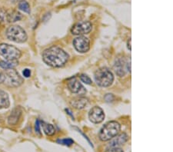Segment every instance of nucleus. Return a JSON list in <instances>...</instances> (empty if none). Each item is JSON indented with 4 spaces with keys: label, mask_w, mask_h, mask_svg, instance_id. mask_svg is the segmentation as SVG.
Segmentation results:
<instances>
[{
    "label": "nucleus",
    "mask_w": 173,
    "mask_h": 152,
    "mask_svg": "<svg viewBox=\"0 0 173 152\" xmlns=\"http://www.w3.org/2000/svg\"><path fill=\"white\" fill-rule=\"evenodd\" d=\"M4 79H5L4 73L2 72H0V84L3 83V82H4Z\"/></svg>",
    "instance_id": "obj_26"
},
{
    "label": "nucleus",
    "mask_w": 173,
    "mask_h": 152,
    "mask_svg": "<svg viewBox=\"0 0 173 152\" xmlns=\"http://www.w3.org/2000/svg\"><path fill=\"white\" fill-rule=\"evenodd\" d=\"M17 65H18V61L14 60V61H0V67L6 69H12L15 68Z\"/></svg>",
    "instance_id": "obj_17"
},
{
    "label": "nucleus",
    "mask_w": 173,
    "mask_h": 152,
    "mask_svg": "<svg viewBox=\"0 0 173 152\" xmlns=\"http://www.w3.org/2000/svg\"><path fill=\"white\" fill-rule=\"evenodd\" d=\"M7 22V12L3 8L0 9V23H6Z\"/></svg>",
    "instance_id": "obj_21"
},
{
    "label": "nucleus",
    "mask_w": 173,
    "mask_h": 152,
    "mask_svg": "<svg viewBox=\"0 0 173 152\" xmlns=\"http://www.w3.org/2000/svg\"><path fill=\"white\" fill-rule=\"evenodd\" d=\"M89 104V100L86 98L82 97V96H79V97L74 98L70 101V104L76 109H83L86 108Z\"/></svg>",
    "instance_id": "obj_13"
},
{
    "label": "nucleus",
    "mask_w": 173,
    "mask_h": 152,
    "mask_svg": "<svg viewBox=\"0 0 173 152\" xmlns=\"http://www.w3.org/2000/svg\"><path fill=\"white\" fill-rule=\"evenodd\" d=\"M120 130H121V125L119 123L115 121H109L100 130L99 134V139L102 141H109L117 134H118Z\"/></svg>",
    "instance_id": "obj_2"
},
{
    "label": "nucleus",
    "mask_w": 173,
    "mask_h": 152,
    "mask_svg": "<svg viewBox=\"0 0 173 152\" xmlns=\"http://www.w3.org/2000/svg\"><path fill=\"white\" fill-rule=\"evenodd\" d=\"M6 36L11 41L16 43H23L27 40V34L22 27L18 25H12L6 31Z\"/></svg>",
    "instance_id": "obj_4"
},
{
    "label": "nucleus",
    "mask_w": 173,
    "mask_h": 152,
    "mask_svg": "<svg viewBox=\"0 0 173 152\" xmlns=\"http://www.w3.org/2000/svg\"><path fill=\"white\" fill-rule=\"evenodd\" d=\"M128 49L131 51V38H129L128 41Z\"/></svg>",
    "instance_id": "obj_27"
},
{
    "label": "nucleus",
    "mask_w": 173,
    "mask_h": 152,
    "mask_svg": "<svg viewBox=\"0 0 173 152\" xmlns=\"http://www.w3.org/2000/svg\"><path fill=\"white\" fill-rule=\"evenodd\" d=\"M73 45L76 51L81 53H85L90 48V40L87 37L79 35L74 39Z\"/></svg>",
    "instance_id": "obj_9"
},
{
    "label": "nucleus",
    "mask_w": 173,
    "mask_h": 152,
    "mask_svg": "<svg viewBox=\"0 0 173 152\" xmlns=\"http://www.w3.org/2000/svg\"><path fill=\"white\" fill-rule=\"evenodd\" d=\"M23 74L25 78H29L30 76H31V71H30L29 68H25L23 70Z\"/></svg>",
    "instance_id": "obj_25"
},
{
    "label": "nucleus",
    "mask_w": 173,
    "mask_h": 152,
    "mask_svg": "<svg viewBox=\"0 0 173 152\" xmlns=\"http://www.w3.org/2000/svg\"><path fill=\"white\" fill-rule=\"evenodd\" d=\"M57 143L59 144L65 145V146H71L74 144V141L71 138H65V139H59L57 140Z\"/></svg>",
    "instance_id": "obj_20"
},
{
    "label": "nucleus",
    "mask_w": 173,
    "mask_h": 152,
    "mask_svg": "<svg viewBox=\"0 0 173 152\" xmlns=\"http://www.w3.org/2000/svg\"><path fill=\"white\" fill-rule=\"evenodd\" d=\"M0 55L7 61L18 60L21 57V52L13 45L8 44H0Z\"/></svg>",
    "instance_id": "obj_5"
},
{
    "label": "nucleus",
    "mask_w": 173,
    "mask_h": 152,
    "mask_svg": "<svg viewBox=\"0 0 173 152\" xmlns=\"http://www.w3.org/2000/svg\"><path fill=\"white\" fill-rule=\"evenodd\" d=\"M17 1H20V2H21V1H23V0H14V2H17Z\"/></svg>",
    "instance_id": "obj_28"
},
{
    "label": "nucleus",
    "mask_w": 173,
    "mask_h": 152,
    "mask_svg": "<svg viewBox=\"0 0 173 152\" xmlns=\"http://www.w3.org/2000/svg\"><path fill=\"white\" fill-rule=\"evenodd\" d=\"M80 79L82 82H84V83H86L87 84H91L92 83V79L89 77V76H87L86 75H81Z\"/></svg>",
    "instance_id": "obj_22"
},
{
    "label": "nucleus",
    "mask_w": 173,
    "mask_h": 152,
    "mask_svg": "<svg viewBox=\"0 0 173 152\" xmlns=\"http://www.w3.org/2000/svg\"><path fill=\"white\" fill-rule=\"evenodd\" d=\"M41 126H42L44 132L45 133L46 135H48V136H52L53 134H55V129L52 124H48V123L45 122H42Z\"/></svg>",
    "instance_id": "obj_18"
},
{
    "label": "nucleus",
    "mask_w": 173,
    "mask_h": 152,
    "mask_svg": "<svg viewBox=\"0 0 173 152\" xmlns=\"http://www.w3.org/2000/svg\"><path fill=\"white\" fill-rule=\"evenodd\" d=\"M40 124H41V123H40L39 120H36L35 124V131L39 136L41 135V130H40V127H41V125H40Z\"/></svg>",
    "instance_id": "obj_23"
},
{
    "label": "nucleus",
    "mask_w": 173,
    "mask_h": 152,
    "mask_svg": "<svg viewBox=\"0 0 173 152\" xmlns=\"http://www.w3.org/2000/svg\"><path fill=\"white\" fill-rule=\"evenodd\" d=\"M3 83L10 88H17L23 83V79L14 68L7 69L4 73Z\"/></svg>",
    "instance_id": "obj_6"
},
{
    "label": "nucleus",
    "mask_w": 173,
    "mask_h": 152,
    "mask_svg": "<svg viewBox=\"0 0 173 152\" xmlns=\"http://www.w3.org/2000/svg\"><path fill=\"white\" fill-rule=\"evenodd\" d=\"M89 118L94 124H99L102 122L105 118V113L103 110L99 106H95L90 110L89 113Z\"/></svg>",
    "instance_id": "obj_10"
},
{
    "label": "nucleus",
    "mask_w": 173,
    "mask_h": 152,
    "mask_svg": "<svg viewBox=\"0 0 173 152\" xmlns=\"http://www.w3.org/2000/svg\"><path fill=\"white\" fill-rule=\"evenodd\" d=\"M106 152H124L123 150L119 147H116V148H110L106 151Z\"/></svg>",
    "instance_id": "obj_24"
},
{
    "label": "nucleus",
    "mask_w": 173,
    "mask_h": 152,
    "mask_svg": "<svg viewBox=\"0 0 173 152\" xmlns=\"http://www.w3.org/2000/svg\"><path fill=\"white\" fill-rule=\"evenodd\" d=\"M68 88L72 93L78 94L79 95H83L86 92L84 86L76 79H72L68 82Z\"/></svg>",
    "instance_id": "obj_11"
},
{
    "label": "nucleus",
    "mask_w": 173,
    "mask_h": 152,
    "mask_svg": "<svg viewBox=\"0 0 173 152\" xmlns=\"http://www.w3.org/2000/svg\"><path fill=\"white\" fill-rule=\"evenodd\" d=\"M18 8L20 10L25 13H30V6L29 3L25 1H21L18 4Z\"/></svg>",
    "instance_id": "obj_19"
},
{
    "label": "nucleus",
    "mask_w": 173,
    "mask_h": 152,
    "mask_svg": "<svg viewBox=\"0 0 173 152\" xmlns=\"http://www.w3.org/2000/svg\"><path fill=\"white\" fill-rule=\"evenodd\" d=\"M22 114V110L19 107H17L13 110L8 118V123L10 125H16Z\"/></svg>",
    "instance_id": "obj_14"
},
{
    "label": "nucleus",
    "mask_w": 173,
    "mask_h": 152,
    "mask_svg": "<svg viewBox=\"0 0 173 152\" xmlns=\"http://www.w3.org/2000/svg\"><path fill=\"white\" fill-rule=\"evenodd\" d=\"M114 69L119 77H123L127 72H131V62H126L124 58H118L115 62Z\"/></svg>",
    "instance_id": "obj_8"
},
{
    "label": "nucleus",
    "mask_w": 173,
    "mask_h": 152,
    "mask_svg": "<svg viewBox=\"0 0 173 152\" xmlns=\"http://www.w3.org/2000/svg\"><path fill=\"white\" fill-rule=\"evenodd\" d=\"M69 58L67 52L58 46L50 47L44 51L42 54V59L45 63L54 68L63 66Z\"/></svg>",
    "instance_id": "obj_1"
},
{
    "label": "nucleus",
    "mask_w": 173,
    "mask_h": 152,
    "mask_svg": "<svg viewBox=\"0 0 173 152\" xmlns=\"http://www.w3.org/2000/svg\"><path fill=\"white\" fill-rule=\"evenodd\" d=\"M95 80L98 85L108 87L114 81V75L107 68H101L95 72Z\"/></svg>",
    "instance_id": "obj_3"
},
{
    "label": "nucleus",
    "mask_w": 173,
    "mask_h": 152,
    "mask_svg": "<svg viewBox=\"0 0 173 152\" xmlns=\"http://www.w3.org/2000/svg\"><path fill=\"white\" fill-rule=\"evenodd\" d=\"M9 98H8V94L0 89V109H6L9 107Z\"/></svg>",
    "instance_id": "obj_15"
},
{
    "label": "nucleus",
    "mask_w": 173,
    "mask_h": 152,
    "mask_svg": "<svg viewBox=\"0 0 173 152\" xmlns=\"http://www.w3.org/2000/svg\"><path fill=\"white\" fill-rule=\"evenodd\" d=\"M128 139V137L125 133L123 134H117L116 136L114 137L112 141L109 143L110 148H116V147H119L120 145L124 144Z\"/></svg>",
    "instance_id": "obj_12"
},
{
    "label": "nucleus",
    "mask_w": 173,
    "mask_h": 152,
    "mask_svg": "<svg viewBox=\"0 0 173 152\" xmlns=\"http://www.w3.org/2000/svg\"><path fill=\"white\" fill-rule=\"evenodd\" d=\"M92 24L89 21H82L77 23L72 26L71 33L73 35H82L89 34L92 31Z\"/></svg>",
    "instance_id": "obj_7"
},
{
    "label": "nucleus",
    "mask_w": 173,
    "mask_h": 152,
    "mask_svg": "<svg viewBox=\"0 0 173 152\" xmlns=\"http://www.w3.org/2000/svg\"><path fill=\"white\" fill-rule=\"evenodd\" d=\"M21 13L17 11H11L7 13V22L8 23H16L17 21H19L22 19Z\"/></svg>",
    "instance_id": "obj_16"
}]
</instances>
